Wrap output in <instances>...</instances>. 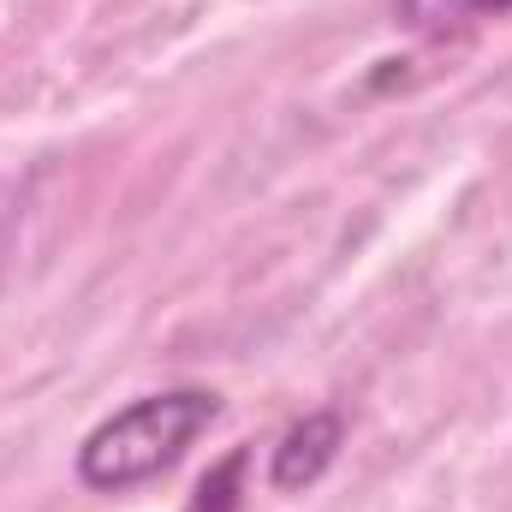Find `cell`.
Listing matches in <instances>:
<instances>
[{"label": "cell", "mask_w": 512, "mask_h": 512, "mask_svg": "<svg viewBox=\"0 0 512 512\" xmlns=\"http://www.w3.org/2000/svg\"><path fill=\"white\" fill-rule=\"evenodd\" d=\"M215 417H221V393H209V387L143 393L84 435L78 483L102 489V495H126L137 483H155L161 471H173L197 447V435H209Z\"/></svg>", "instance_id": "obj_1"}, {"label": "cell", "mask_w": 512, "mask_h": 512, "mask_svg": "<svg viewBox=\"0 0 512 512\" xmlns=\"http://www.w3.org/2000/svg\"><path fill=\"white\" fill-rule=\"evenodd\" d=\"M340 441H346V417L340 411H304L268 453V483L280 495H298L310 483H322V471L340 459Z\"/></svg>", "instance_id": "obj_2"}, {"label": "cell", "mask_w": 512, "mask_h": 512, "mask_svg": "<svg viewBox=\"0 0 512 512\" xmlns=\"http://www.w3.org/2000/svg\"><path fill=\"white\" fill-rule=\"evenodd\" d=\"M399 24L411 30H459V24H477V18H501L512 12V0H393Z\"/></svg>", "instance_id": "obj_3"}, {"label": "cell", "mask_w": 512, "mask_h": 512, "mask_svg": "<svg viewBox=\"0 0 512 512\" xmlns=\"http://www.w3.org/2000/svg\"><path fill=\"white\" fill-rule=\"evenodd\" d=\"M245 471H251V447H233L227 459H215L203 471V483L191 489L185 512H239L245 507Z\"/></svg>", "instance_id": "obj_4"}]
</instances>
